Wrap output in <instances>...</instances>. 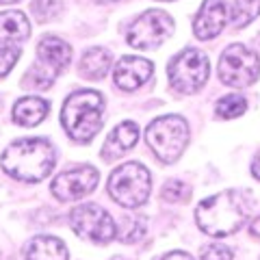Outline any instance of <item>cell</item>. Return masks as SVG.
I'll list each match as a JSON object with an SVG mask.
<instances>
[{"label": "cell", "mask_w": 260, "mask_h": 260, "mask_svg": "<svg viewBox=\"0 0 260 260\" xmlns=\"http://www.w3.org/2000/svg\"><path fill=\"white\" fill-rule=\"evenodd\" d=\"M251 200L245 191H223L200 202L195 221L210 237H230L247 221Z\"/></svg>", "instance_id": "obj_1"}, {"label": "cell", "mask_w": 260, "mask_h": 260, "mask_svg": "<svg viewBox=\"0 0 260 260\" xmlns=\"http://www.w3.org/2000/svg\"><path fill=\"white\" fill-rule=\"evenodd\" d=\"M54 148L46 139H18L3 152L0 165L24 182H39L54 167Z\"/></svg>", "instance_id": "obj_2"}, {"label": "cell", "mask_w": 260, "mask_h": 260, "mask_svg": "<svg viewBox=\"0 0 260 260\" xmlns=\"http://www.w3.org/2000/svg\"><path fill=\"white\" fill-rule=\"evenodd\" d=\"M102 95L98 91H76L65 100L61 113L68 135L76 141H91L102 128Z\"/></svg>", "instance_id": "obj_3"}, {"label": "cell", "mask_w": 260, "mask_h": 260, "mask_svg": "<svg viewBox=\"0 0 260 260\" xmlns=\"http://www.w3.org/2000/svg\"><path fill=\"white\" fill-rule=\"evenodd\" d=\"M145 141L162 162H176L189 143V126L180 115H165L148 126Z\"/></svg>", "instance_id": "obj_4"}, {"label": "cell", "mask_w": 260, "mask_h": 260, "mask_svg": "<svg viewBox=\"0 0 260 260\" xmlns=\"http://www.w3.org/2000/svg\"><path fill=\"white\" fill-rule=\"evenodd\" d=\"M150 172L141 162H126L109 178L111 198L124 208H139L150 198Z\"/></svg>", "instance_id": "obj_5"}, {"label": "cell", "mask_w": 260, "mask_h": 260, "mask_svg": "<svg viewBox=\"0 0 260 260\" xmlns=\"http://www.w3.org/2000/svg\"><path fill=\"white\" fill-rule=\"evenodd\" d=\"M210 74L208 56L202 50L186 48L169 63V83L180 93H195L206 85Z\"/></svg>", "instance_id": "obj_6"}, {"label": "cell", "mask_w": 260, "mask_h": 260, "mask_svg": "<svg viewBox=\"0 0 260 260\" xmlns=\"http://www.w3.org/2000/svg\"><path fill=\"white\" fill-rule=\"evenodd\" d=\"M260 76V59L256 52L247 50L243 44L228 46L219 59V78L234 89H245L254 85Z\"/></svg>", "instance_id": "obj_7"}, {"label": "cell", "mask_w": 260, "mask_h": 260, "mask_svg": "<svg viewBox=\"0 0 260 260\" xmlns=\"http://www.w3.org/2000/svg\"><path fill=\"white\" fill-rule=\"evenodd\" d=\"M70 46L59 37H46L37 46V63L32 65L28 80H32L37 89H48L56 80V76L70 65Z\"/></svg>", "instance_id": "obj_8"}, {"label": "cell", "mask_w": 260, "mask_h": 260, "mask_svg": "<svg viewBox=\"0 0 260 260\" xmlns=\"http://www.w3.org/2000/svg\"><path fill=\"white\" fill-rule=\"evenodd\" d=\"M70 225L80 239H87L91 243H109L117 237L111 215L98 204L76 206L70 213Z\"/></svg>", "instance_id": "obj_9"}, {"label": "cell", "mask_w": 260, "mask_h": 260, "mask_svg": "<svg viewBox=\"0 0 260 260\" xmlns=\"http://www.w3.org/2000/svg\"><path fill=\"white\" fill-rule=\"evenodd\" d=\"M174 32V20L165 11H145L139 15L128 28V44L139 50H152L158 48Z\"/></svg>", "instance_id": "obj_10"}, {"label": "cell", "mask_w": 260, "mask_h": 260, "mask_svg": "<svg viewBox=\"0 0 260 260\" xmlns=\"http://www.w3.org/2000/svg\"><path fill=\"white\" fill-rule=\"evenodd\" d=\"M95 186H98V172L93 167L85 165V167H76V169H70V172L59 174L52 180L50 191L61 202H72L89 195Z\"/></svg>", "instance_id": "obj_11"}, {"label": "cell", "mask_w": 260, "mask_h": 260, "mask_svg": "<svg viewBox=\"0 0 260 260\" xmlns=\"http://www.w3.org/2000/svg\"><path fill=\"white\" fill-rule=\"evenodd\" d=\"M154 65L141 56H124L115 65V85L124 91H135L152 78Z\"/></svg>", "instance_id": "obj_12"}, {"label": "cell", "mask_w": 260, "mask_h": 260, "mask_svg": "<svg viewBox=\"0 0 260 260\" xmlns=\"http://www.w3.org/2000/svg\"><path fill=\"white\" fill-rule=\"evenodd\" d=\"M228 20L223 0H204L193 20V32L198 39H213L223 30Z\"/></svg>", "instance_id": "obj_13"}, {"label": "cell", "mask_w": 260, "mask_h": 260, "mask_svg": "<svg viewBox=\"0 0 260 260\" xmlns=\"http://www.w3.org/2000/svg\"><path fill=\"white\" fill-rule=\"evenodd\" d=\"M137 141H139V126L135 121H124V124L115 126V130L109 135V139L102 148V158L115 160L130 148H135Z\"/></svg>", "instance_id": "obj_14"}, {"label": "cell", "mask_w": 260, "mask_h": 260, "mask_svg": "<svg viewBox=\"0 0 260 260\" xmlns=\"http://www.w3.org/2000/svg\"><path fill=\"white\" fill-rule=\"evenodd\" d=\"M30 24L26 15L20 11H5L0 13V44L3 46H15L28 39Z\"/></svg>", "instance_id": "obj_15"}, {"label": "cell", "mask_w": 260, "mask_h": 260, "mask_svg": "<svg viewBox=\"0 0 260 260\" xmlns=\"http://www.w3.org/2000/svg\"><path fill=\"white\" fill-rule=\"evenodd\" d=\"M48 115V102L42 98H22L13 109V119L20 126H37L42 124V119Z\"/></svg>", "instance_id": "obj_16"}, {"label": "cell", "mask_w": 260, "mask_h": 260, "mask_svg": "<svg viewBox=\"0 0 260 260\" xmlns=\"http://www.w3.org/2000/svg\"><path fill=\"white\" fill-rule=\"evenodd\" d=\"M68 247L54 237H37L26 249V260H68Z\"/></svg>", "instance_id": "obj_17"}, {"label": "cell", "mask_w": 260, "mask_h": 260, "mask_svg": "<svg viewBox=\"0 0 260 260\" xmlns=\"http://www.w3.org/2000/svg\"><path fill=\"white\" fill-rule=\"evenodd\" d=\"M109 65H111L109 52L102 50V48H91V50H87L83 54V59H80V74L89 80H100L107 76Z\"/></svg>", "instance_id": "obj_18"}, {"label": "cell", "mask_w": 260, "mask_h": 260, "mask_svg": "<svg viewBox=\"0 0 260 260\" xmlns=\"http://www.w3.org/2000/svg\"><path fill=\"white\" fill-rule=\"evenodd\" d=\"M260 15V0H234L230 22L234 28H243Z\"/></svg>", "instance_id": "obj_19"}, {"label": "cell", "mask_w": 260, "mask_h": 260, "mask_svg": "<svg viewBox=\"0 0 260 260\" xmlns=\"http://www.w3.org/2000/svg\"><path fill=\"white\" fill-rule=\"evenodd\" d=\"M217 115L221 119H234V117H241L243 113L247 111V100L239 93H230L221 98V100L217 102Z\"/></svg>", "instance_id": "obj_20"}, {"label": "cell", "mask_w": 260, "mask_h": 260, "mask_svg": "<svg viewBox=\"0 0 260 260\" xmlns=\"http://www.w3.org/2000/svg\"><path fill=\"white\" fill-rule=\"evenodd\" d=\"M143 234H145V219L128 217V219H124V225H121L117 237L121 241H126V243H135V241H139Z\"/></svg>", "instance_id": "obj_21"}, {"label": "cell", "mask_w": 260, "mask_h": 260, "mask_svg": "<svg viewBox=\"0 0 260 260\" xmlns=\"http://www.w3.org/2000/svg\"><path fill=\"white\" fill-rule=\"evenodd\" d=\"M30 9L37 15L39 22H46L59 13V3H56V0H32Z\"/></svg>", "instance_id": "obj_22"}, {"label": "cell", "mask_w": 260, "mask_h": 260, "mask_svg": "<svg viewBox=\"0 0 260 260\" xmlns=\"http://www.w3.org/2000/svg\"><path fill=\"white\" fill-rule=\"evenodd\" d=\"M162 198L167 202H180L189 198V186L180 180H169L165 186H162Z\"/></svg>", "instance_id": "obj_23"}, {"label": "cell", "mask_w": 260, "mask_h": 260, "mask_svg": "<svg viewBox=\"0 0 260 260\" xmlns=\"http://www.w3.org/2000/svg\"><path fill=\"white\" fill-rule=\"evenodd\" d=\"M202 260H232V249L221 243H213L202 249Z\"/></svg>", "instance_id": "obj_24"}, {"label": "cell", "mask_w": 260, "mask_h": 260, "mask_svg": "<svg viewBox=\"0 0 260 260\" xmlns=\"http://www.w3.org/2000/svg\"><path fill=\"white\" fill-rule=\"evenodd\" d=\"M20 59V52L15 48H0V76H7Z\"/></svg>", "instance_id": "obj_25"}, {"label": "cell", "mask_w": 260, "mask_h": 260, "mask_svg": "<svg viewBox=\"0 0 260 260\" xmlns=\"http://www.w3.org/2000/svg\"><path fill=\"white\" fill-rule=\"evenodd\" d=\"M160 260H193L189 254H184V251H172V254H167L165 258Z\"/></svg>", "instance_id": "obj_26"}, {"label": "cell", "mask_w": 260, "mask_h": 260, "mask_svg": "<svg viewBox=\"0 0 260 260\" xmlns=\"http://www.w3.org/2000/svg\"><path fill=\"white\" fill-rule=\"evenodd\" d=\"M251 176H254L256 180H260V152L254 156V160H251Z\"/></svg>", "instance_id": "obj_27"}, {"label": "cell", "mask_w": 260, "mask_h": 260, "mask_svg": "<svg viewBox=\"0 0 260 260\" xmlns=\"http://www.w3.org/2000/svg\"><path fill=\"white\" fill-rule=\"evenodd\" d=\"M249 230H251V234H254V237H260V217H256L254 221H251Z\"/></svg>", "instance_id": "obj_28"}, {"label": "cell", "mask_w": 260, "mask_h": 260, "mask_svg": "<svg viewBox=\"0 0 260 260\" xmlns=\"http://www.w3.org/2000/svg\"><path fill=\"white\" fill-rule=\"evenodd\" d=\"M11 3H18V0H0V5H11Z\"/></svg>", "instance_id": "obj_29"}]
</instances>
